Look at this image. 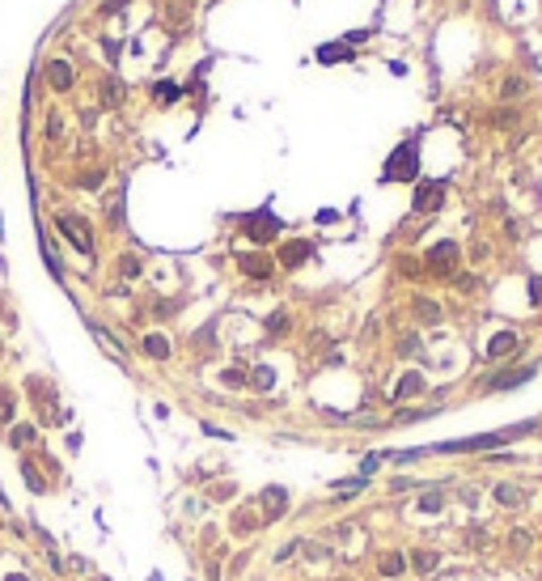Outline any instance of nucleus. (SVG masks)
<instances>
[{
  "label": "nucleus",
  "mask_w": 542,
  "mask_h": 581,
  "mask_svg": "<svg viewBox=\"0 0 542 581\" xmlns=\"http://www.w3.org/2000/svg\"><path fill=\"white\" fill-rule=\"evenodd\" d=\"M454 284H458L462 293H471V289H479V276H454Z\"/></svg>",
  "instance_id": "72a5a7b5"
},
{
  "label": "nucleus",
  "mask_w": 542,
  "mask_h": 581,
  "mask_svg": "<svg viewBox=\"0 0 542 581\" xmlns=\"http://www.w3.org/2000/svg\"><path fill=\"white\" fill-rule=\"evenodd\" d=\"M263 505H267V518L276 522V518L288 510V493H284V488H267V493H263Z\"/></svg>",
  "instance_id": "f3484780"
},
{
  "label": "nucleus",
  "mask_w": 542,
  "mask_h": 581,
  "mask_svg": "<svg viewBox=\"0 0 542 581\" xmlns=\"http://www.w3.org/2000/svg\"><path fill=\"white\" fill-rule=\"evenodd\" d=\"M233 531H254V518H250V514H237V518H233Z\"/></svg>",
  "instance_id": "f704fd0d"
},
{
  "label": "nucleus",
  "mask_w": 542,
  "mask_h": 581,
  "mask_svg": "<svg viewBox=\"0 0 542 581\" xmlns=\"http://www.w3.org/2000/svg\"><path fill=\"white\" fill-rule=\"evenodd\" d=\"M407 565H411L416 573H437V569H441V552H437V548H416V552L407 556Z\"/></svg>",
  "instance_id": "4468645a"
},
{
  "label": "nucleus",
  "mask_w": 542,
  "mask_h": 581,
  "mask_svg": "<svg viewBox=\"0 0 542 581\" xmlns=\"http://www.w3.org/2000/svg\"><path fill=\"white\" fill-rule=\"evenodd\" d=\"M30 442H38V429H34V425H13V433H8V446H13V450H25Z\"/></svg>",
  "instance_id": "aec40b11"
},
{
  "label": "nucleus",
  "mask_w": 542,
  "mask_h": 581,
  "mask_svg": "<svg viewBox=\"0 0 542 581\" xmlns=\"http://www.w3.org/2000/svg\"><path fill=\"white\" fill-rule=\"evenodd\" d=\"M517 119H522V115H517V110H513V106H500V110H496V115H492V127H513V123H517Z\"/></svg>",
  "instance_id": "c85d7f7f"
},
{
  "label": "nucleus",
  "mask_w": 542,
  "mask_h": 581,
  "mask_svg": "<svg viewBox=\"0 0 542 581\" xmlns=\"http://www.w3.org/2000/svg\"><path fill=\"white\" fill-rule=\"evenodd\" d=\"M119 221H123V195L110 200V225H119Z\"/></svg>",
  "instance_id": "473e14b6"
},
{
  "label": "nucleus",
  "mask_w": 542,
  "mask_h": 581,
  "mask_svg": "<svg viewBox=\"0 0 542 581\" xmlns=\"http://www.w3.org/2000/svg\"><path fill=\"white\" fill-rule=\"evenodd\" d=\"M144 352H148L153 361H165V357H170V340H165V335H148V340H144Z\"/></svg>",
  "instance_id": "5701e85b"
},
{
  "label": "nucleus",
  "mask_w": 542,
  "mask_h": 581,
  "mask_svg": "<svg viewBox=\"0 0 542 581\" xmlns=\"http://www.w3.org/2000/svg\"><path fill=\"white\" fill-rule=\"evenodd\" d=\"M153 98H157L161 106H165V102H178V98H182V85H174V81H157V85H153Z\"/></svg>",
  "instance_id": "4be33fe9"
},
{
  "label": "nucleus",
  "mask_w": 542,
  "mask_h": 581,
  "mask_svg": "<svg viewBox=\"0 0 542 581\" xmlns=\"http://www.w3.org/2000/svg\"><path fill=\"white\" fill-rule=\"evenodd\" d=\"M310 255H314V242H305V238H293V242L280 246V263H284V268H301Z\"/></svg>",
  "instance_id": "9d476101"
},
{
  "label": "nucleus",
  "mask_w": 542,
  "mask_h": 581,
  "mask_svg": "<svg viewBox=\"0 0 542 581\" xmlns=\"http://www.w3.org/2000/svg\"><path fill=\"white\" fill-rule=\"evenodd\" d=\"M458 263H462V246L449 242V238H441V242H432V246L424 251V272H432V276H441V280H454V276H458Z\"/></svg>",
  "instance_id": "f03ea898"
},
{
  "label": "nucleus",
  "mask_w": 542,
  "mask_h": 581,
  "mask_svg": "<svg viewBox=\"0 0 542 581\" xmlns=\"http://www.w3.org/2000/svg\"><path fill=\"white\" fill-rule=\"evenodd\" d=\"M318 59L322 64H339V59H356V55H352L348 42H326V47H318Z\"/></svg>",
  "instance_id": "a211bd4d"
},
{
  "label": "nucleus",
  "mask_w": 542,
  "mask_h": 581,
  "mask_svg": "<svg viewBox=\"0 0 542 581\" xmlns=\"http://www.w3.org/2000/svg\"><path fill=\"white\" fill-rule=\"evenodd\" d=\"M55 229L81 251V255H93V229H89V221L85 217H76V212H59L55 217Z\"/></svg>",
  "instance_id": "20e7f679"
},
{
  "label": "nucleus",
  "mask_w": 542,
  "mask_h": 581,
  "mask_svg": "<svg viewBox=\"0 0 542 581\" xmlns=\"http://www.w3.org/2000/svg\"><path fill=\"white\" fill-rule=\"evenodd\" d=\"M246 234H250V242L267 246V242L280 234V217H276L271 208H259V212H250V217H246Z\"/></svg>",
  "instance_id": "0eeeda50"
},
{
  "label": "nucleus",
  "mask_w": 542,
  "mask_h": 581,
  "mask_svg": "<svg viewBox=\"0 0 542 581\" xmlns=\"http://www.w3.org/2000/svg\"><path fill=\"white\" fill-rule=\"evenodd\" d=\"M522 93H526V81H522V76H509V81L500 85V98H509V102L522 98Z\"/></svg>",
  "instance_id": "cd10ccee"
},
{
  "label": "nucleus",
  "mask_w": 542,
  "mask_h": 581,
  "mask_svg": "<svg viewBox=\"0 0 542 581\" xmlns=\"http://www.w3.org/2000/svg\"><path fill=\"white\" fill-rule=\"evenodd\" d=\"M492 501L505 505V510H522V505H526V488H522V484H496V488H492Z\"/></svg>",
  "instance_id": "f8f14e48"
},
{
  "label": "nucleus",
  "mask_w": 542,
  "mask_h": 581,
  "mask_svg": "<svg viewBox=\"0 0 542 581\" xmlns=\"http://www.w3.org/2000/svg\"><path fill=\"white\" fill-rule=\"evenodd\" d=\"M411 310H416V318H420V323H441V306H437V301H428V297H416V301H411Z\"/></svg>",
  "instance_id": "6ab92c4d"
},
{
  "label": "nucleus",
  "mask_w": 542,
  "mask_h": 581,
  "mask_svg": "<svg viewBox=\"0 0 542 581\" xmlns=\"http://www.w3.org/2000/svg\"><path fill=\"white\" fill-rule=\"evenodd\" d=\"M437 510H445V493H424L420 497V514H437Z\"/></svg>",
  "instance_id": "bb28decb"
},
{
  "label": "nucleus",
  "mask_w": 542,
  "mask_h": 581,
  "mask_svg": "<svg viewBox=\"0 0 542 581\" xmlns=\"http://www.w3.org/2000/svg\"><path fill=\"white\" fill-rule=\"evenodd\" d=\"M47 85H51L55 93H68V89H72V64H68V59H51V64H47Z\"/></svg>",
  "instance_id": "9b49d317"
},
{
  "label": "nucleus",
  "mask_w": 542,
  "mask_h": 581,
  "mask_svg": "<svg viewBox=\"0 0 542 581\" xmlns=\"http://www.w3.org/2000/svg\"><path fill=\"white\" fill-rule=\"evenodd\" d=\"M416 178H420V144H416V140H403V144L386 157L382 183H416Z\"/></svg>",
  "instance_id": "f257e3e1"
},
{
  "label": "nucleus",
  "mask_w": 542,
  "mask_h": 581,
  "mask_svg": "<svg viewBox=\"0 0 542 581\" xmlns=\"http://www.w3.org/2000/svg\"><path fill=\"white\" fill-rule=\"evenodd\" d=\"M4 581H25V577H21V573H13V577H4Z\"/></svg>",
  "instance_id": "ea45409f"
},
{
  "label": "nucleus",
  "mask_w": 542,
  "mask_h": 581,
  "mask_svg": "<svg viewBox=\"0 0 542 581\" xmlns=\"http://www.w3.org/2000/svg\"><path fill=\"white\" fill-rule=\"evenodd\" d=\"M30 399H34L42 425H64V420H68L64 408H59V399H55V386H51L47 378H30Z\"/></svg>",
  "instance_id": "7ed1b4c3"
},
{
  "label": "nucleus",
  "mask_w": 542,
  "mask_h": 581,
  "mask_svg": "<svg viewBox=\"0 0 542 581\" xmlns=\"http://www.w3.org/2000/svg\"><path fill=\"white\" fill-rule=\"evenodd\" d=\"M390 488H394V493H407V488H416V480H407V476H399V480H390Z\"/></svg>",
  "instance_id": "e433bc0d"
},
{
  "label": "nucleus",
  "mask_w": 542,
  "mask_h": 581,
  "mask_svg": "<svg viewBox=\"0 0 542 581\" xmlns=\"http://www.w3.org/2000/svg\"><path fill=\"white\" fill-rule=\"evenodd\" d=\"M271 382H276V374H271L267 365H259V369L250 374V386H254V391H271Z\"/></svg>",
  "instance_id": "a878e982"
},
{
  "label": "nucleus",
  "mask_w": 542,
  "mask_h": 581,
  "mask_svg": "<svg viewBox=\"0 0 542 581\" xmlns=\"http://www.w3.org/2000/svg\"><path fill=\"white\" fill-rule=\"evenodd\" d=\"M123 4H127V0H110V4L102 8V13H114V8H123Z\"/></svg>",
  "instance_id": "58836bf2"
},
{
  "label": "nucleus",
  "mask_w": 542,
  "mask_h": 581,
  "mask_svg": "<svg viewBox=\"0 0 542 581\" xmlns=\"http://www.w3.org/2000/svg\"><path fill=\"white\" fill-rule=\"evenodd\" d=\"M538 433H542V425H538Z\"/></svg>",
  "instance_id": "a19ab883"
},
{
  "label": "nucleus",
  "mask_w": 542,
  "mask_h": 581,
  "mask_svg": "<svg viewBox=\"0 0 542 581\" xmlns=\"http://www.w3.org/2000/svg\"><path fill=\"white\" fill-rule=\"evenodd\" d=\"M534 374H538V365H513V369H496V374H488V378H483V391H492V395H505V391H517V386H526Z\"/></svg>",
  "instance_id": "423d86ee"
},
{
  "label": "nucleus",
  "mask_w": 542,
  "mask_h": 581,
  "mask_svg": "<svg viewBox=\"0 0 542 581\" xmlns=\"http://www.w3.org/2000/svg\"><path fill=\"white\" fill-rule=\"evenodd\" d=\"M441 204H445V183L441 178L416 183V195H411V212L416 217H432V212H441Z\"/></svg>",
  "instance_id": "39448f33"
},
{
  "label": "nucleus",
  "mask_w": 542,
  "mask_h": 581,
  "mask_svg": "<svg viewBox=\"0 0 542 581\" xmlns=\"http://www.w3.org/2000/svg\"><path fill=\"white\" fill-rule=\"evenodd\" d=\"M119 272H123V280H131V276H140V272H144V263H140V255H123V263H119Z\"/></svg>",
  "instance_id": "c756f323"
},
{
  "label": "nucleus",
  "mask_w": 542,
  "mask_h": 581,
  "mask_svg": "<svg viewBox=\"0 0 542 581\" xmlns=\"http://www.w3.org/2000/svg\"><path fill=\"white\" fill-rule=\"evenodd\" d=\"M416 348H420V340H416V335H407V340H403V344H399V352H403V357H411V352H416Z\"/></svg>",
  "instance_id": "c9c22d12"
},
{
  "label": "nucleus",
  "mask_w": 542,
  "mask_h": 581,
  "mask_svg": "<svg viewBox=\"0 0 542 581\" xmlns=\"http://www.w3.org/2000/svg\"><path fill=\"white\" fill-rule=\"evenodd\" d=\"M220 382H225V386H233V391H242V386H250V374L237 365V369H225V374H220Z\"/></svg>",
  "instance_id": "393cba45"
},
{
  "label": "nucleus",
  "mask_w": 542,
  "mask_h": 581,
  "mask_svg": "<svg viewBox=\"0 0 542 581\" xmlns=\"http://www.w3.org/2000/svg\"><path fill=\"white\" fill-rule=\"evenodd\" d=\"M424 391H428L424 374H416V369H411V374H403V378H399V386H394V399L403 403V399H416V395H424Z\"/></svg>",
  "instance_id": "ddd939ff"
},
{
  "label": "nucleus",
  "mask_w": 542,
  "mask_h": 581,
  "mask_svg": "<svg viewBox=\"0 0 542 581\" xmlns=\"http://www.w3.org/2000/svg\"><path fill=\"white\" fill-rule=\"evenodd\" d=\"M237 272H242V276H250V280H271L276 263H271L267 255H237Z\"/></svg>",
  "instance_id": "1a4fd4ad"
},
{
  "label": "nucleus",
  "mask_w": 542,
  "mask_h": 581,
  "mask_svg": "<svg viewBox=\"0 0 542 581\" xmlns=\"http://www.w3.org/2000/svg\"><path fill=\"white\" fill-rule=\"evenodd\" d=\"M98 98H102V106H119V102H123V85H119L114 76H106L102 89H98Z\"/></svg>",
  "instance_id": "412c9836"
},
{
  "label": "nucleus",
  "mask_w": 542,
  "mask_h": 581,
  "mask_svg": "<svg viewBox=\"0 0 542 581\" xmlns=\"http://www.w3.org/2000/svg\"><path fill=\"white\" fill-rule=\"evenodd\" d=\"M517 348H522V335H517V331H496L483 352H488V361H509V357H517Z\"/></svg>",
  "instance_id": "6e6552de"
},
{
  "label": "nucleus",
  "mask_w": 542,
  "mask_h": 581,
  "mask_svg": "<svg viewBox=\"0 0 542 581\" xmlns=\"http://www.w3.org/2000/svg\"><path fill=\"white\" fill-rule=\"evenodd\" d=\"M530 306H542V276H530Z\"/></svg>",
  "instance_id": "2f4dec72"
},
{
  "label": "nucleus",
  "mask_w": 542,
  "mask_h": 581,
  "mask_svg": "<svg viewBox=\"0 0 542 581\" xmlns=\"http://www.w3.org/2000/svg\"><path fill=\"white\" fill-rule=\"evenodd\" d=\"M377 573H382V577L407 573V556H403V552H382V556H377Z\"/></svg>",
  "instance_id": "2eb2a0df"
},
{
  "label": "nucleus",
  "mask_w": 542,
  "mask_h": 581,
  "mask_svg": "<svg viewBox=\"0 0 542 581\" xmlns=\"http://www.w3.org/2000/svg\"><path fill=\"white\" fill-rule=\"evenodd\" d=\"M509 543H513V548H530V535H522V531H513V535H509Z\"/></svg>",
  "instance_id": "4c0bfd02"
},
{
  "label": "nucleus",
  "mask_w": 542,
  "mask_h": 581,
  "mask_svg": "<svg viewBox=\"0 0 542 581\" xmlns=\"http://www.w3.org/2000/svg\"><path fill=\"white\" fill-rule=\"evenodd\" d=\"M21 480H25V488H30V493H38V497H42V493L51 488V484L42 480V471H38V467H34L30 459H21Z\"/></svg>",
  "instance_id": "dca6fc26"
},
{
  "label": "nucleus",
  "mask_w": 542,
  "mask_h": 581,
  "mask_svg": "<svg viewBox=\"0 0 542 581\" xmlns=\"http://www.w3.org/2000/svg\"><path fill=\"white\" fill-rule=\"evenodd\" d=\"M13 408H17L13 391H8V386H0V429H4V425H13Z\"/></svg>",
  "instance_id": "b1692460"
},
{
  "label": "nucleus",
  "mask_w": 542,
  "mask_h": 581,
  "mask_svg": "<svg viewBox=\"0 0 542 581\" xmlns=\"http://www.w3.org/2000/svg\"><path fill=\"white\" fill-rule=\"evenodd\" d=\"M267 331H271V335H284V331H288V314H284V310H276V314L267 318Z\"/></svg>",
  "instance_id": "7c9ffc66"
}]
</instances>
